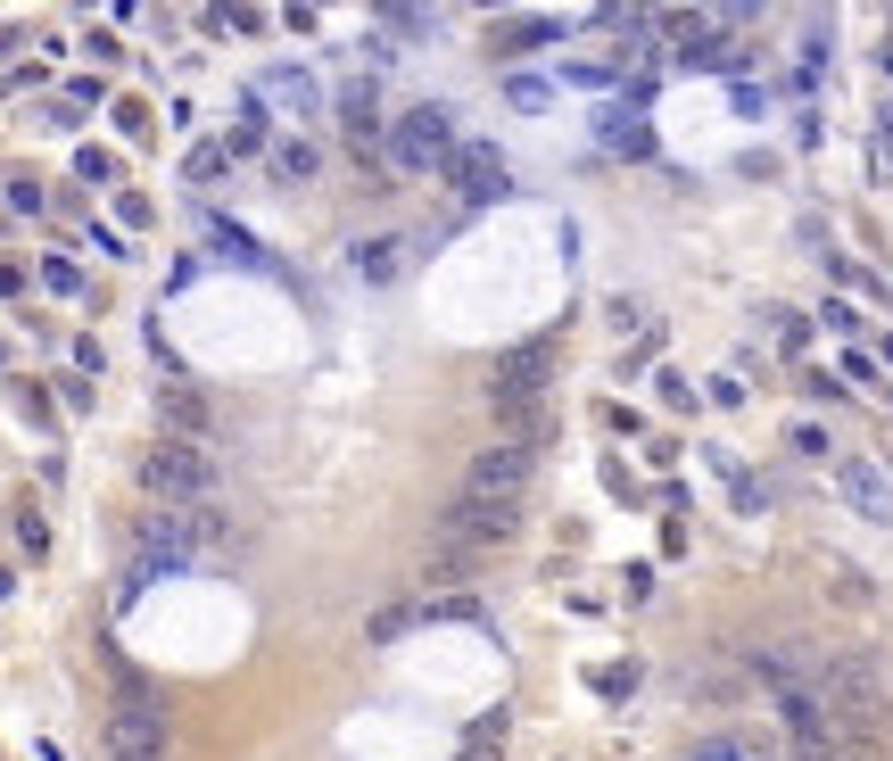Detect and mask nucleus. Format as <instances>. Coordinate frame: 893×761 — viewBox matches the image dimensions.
<instances>
[{"label":"nucleus","instance_id":"1","mask_svg":"<svg viewBox=\"0 0 893 761\" xmlns=\"http://www.w3.org/2000/svg\"><path fill=\"white\" fill-rule=\"evenodd\" d=\"M811 687H819V703H828V720H835V737H844V746H878V737H885L893 696H885V679H878V663H869V654H819V663H811Z\"/></svg>","mask_w":893,"mask_h":761},{"label":"nucleus","instance_id":"2","mask_svg":"<svg viewBox=\"0 0 893 761\" xmlns=\"http://www.w3.org/2000/svg\"><path fill=\"white\" fill-rule=\"evenodd\" d=\"M142 489L157 505H216V463L199 439H157L142 456Z\"/></svg>","mask_w":893,"mask_h":761},{"label":"nucleus","instance_id":"3","mask_svg":"<svg viewBox=\"0 0 893 761\" xmlns=\"http://www.w3.org/2000/svg\"><path fill=\"white\" fill-rule=\"evenodd\" d=\"M455 158V108H406L390 125V166H406V175H423V166H447Z\"/></svg>","mask_w":893,"mask_h":761},{"label":"nucleus","instance_id":"4","mask_svg":"<svg viewBox=\"0 0 893 761\" xmlns=\"http://www.w3.org/2000/svg\"><path fill=\"white\" fill-rule=\"evenodd\" d=\"M530 472H538V456H530V447L497 439V447H480V456H471V472H464V497H480V505H521Z\"/></svg>","mask_w":893,"mask_h":761},{"label":"nucleus","instance_id":"5","mask_svg":"<svg viewBox=\"0 0 893 761\" xmlns=\"http://www.w3.org/2000/svg\"><path fill=\"white\" fill-rule=\"evenodd\" d=\"M521 522V505H480V497H455L439 513V546L447 555H480V546H505Z\"/></svg>","mask_w":893,"mask_h":761},{"label":"nucleus","instance_id":"6","mask_svg":"<svg viewBox=\"0 0 893 761\" xmlns=\"http://www.w3.org/2000/svg\"><path fill=\"white\" fill-rule=\"evenodd\" d=\"M547 380H554V340H521V348L497 356V414L505 406H547Z\"/></svg>","mask_w":893,"mask_h":761},{"label":"nucleus","instance_id":"7","mask_svg":"<svg viewBox=\"0 0 893 761\" xmlns=\"http://www.w3.org/2000/svg\"><path fill=\"white\" fill-rule=\"evenodd\" d=\"M439 175H447V190H464V207H497L505 190H513V175H505V158L488 142H455V158Z\"/></svg>","mask_w":893,"mask_h":761},{"label":"nucleus","instance_id":"8","mask_svg":"<svg viewBox=\"0 0 893 761\" xmlns=\"http://www.w3.org/2000/svg\"><path fill=\"white\" fill-rule=\"evenodd\" d=\"M108 761H166V712L157 703H116L108 712Z\"/></svg>","mask_w":893,"mask_h":761},{"label":"nucleus","instance_id":"9","mask_svg":"<svg viewBox=\"0 0 893 761\" xmlns=\"http://www.w3.org/2000/svg\"><path fill=\"white\" fill-rule=\"evenodd\" d=\"M844 497H852V513H861V522H893V480L878 472V463H861V456H844Z\"/></svg>","mask_w":893,"mask_h":761},{"label":"nucleus","instance_id":"10","mask_svg":"<svg viewBox=\"0 0 893 761\" xmlns=\"http://www.w3.org/2000/svg\"><path fill=\"white\" fill-rule=\"evenodd\" d=\"M257 100H282V108L314 116V108H323V83H314V75H298V66H273V75L257 83Z\"/></svg>","mask_w":893,"mask_h":761},{"label":"nucleus","instance_id":"11","mask_svg":"<svg viewBox=\"0 0 893 761\" xmlns=\"http://www.w3.org/2000/svg\"><path fill=\"white\" fill-rule=\"evenodd\" d=\"M340 116H347V133H356V142H373V116H381V83L373 75H356V83H347V92H340Z\"/></svg>","mask_w":893,"mask_h":761},{"label":"nucleus","instance_id":"12","mask_svg":"<svg viewBox=\"0 0 893 761\" xmlns=\"http://www.w3.org/2000/svg\"><path fill=\"white\" fill-rule=\"evenodd\" d=\"M257 149H266V100L240 92V125L224 133V158H257Z\"/></svg>","mask_w":893,"mask_h":761},{"label":"nucleus","instance_id":"13","mask_svg":"<svg viewBox=\"0 0 893 761\" xmlns=\"http://www.w3.org/2000/svg\"><path fill=\"white\" fill-rule=\"evenodd\" d=\"M157 414H166V430H183V439H199V430H207V406L190 389H166V397H157Z\"/></svg>","mask_w":893,"mask_h":761},{"label":"nucleus","instance_id":"14","mask_svg":"<svg viewBox=\"0 0 893 761\" xmlns=\"http://www.w3.org/2000/svg\"><path fill=\"white\" fill-rule=\"evenodd\" d=\"M497 746H505V712H480V720H471V737H464V753H455V761H505Z\"/></svg>","mask_w":893,"mask_h":761},{"label":"nucleus","instance_id":"15","mask_svg":"<svg viewBox=\"0 0 893 761\" xmlns=\"http://www.w3.org/2000/svg\"><path fill=\"white\" fill-rule=\"evenodd\" d=\"M595 142L621 149V158H645V149H654V133H637V116H604V125H595Z\"/></svg>","mask_w":893,"mask_h":761},{"label":"nucleus","instance_id":"16","mask_svg":"<svg viewBox=\"0 0 893 761\" xmlns=\"http://www.w3.org/2000/svg\"><path fill=\"white\" fill-rule=\"evenodd\" d=\"M356 265H364V282H390V273L406 265V240H364Z\"/></svg>","mask_w":893,"mask_h":761},{"label":"nucleus","instance_id":"17","mask_svg":"<svg viewBox=\"0 0 893 761\" xmlns=\"http://www.w3.org/2000/svg\"><path fill=\"white\" fill-rule=\"evenodd\" d=\"M314 166H323V149H314V142H282V149H273V175H282V183H307Z\"/></svg>","mask_w":893,"mask_h":761},{"label":"nucleus","instance_id":"18","mask_svg":"<svg viewBox=\"0 0 893 761\" xmlns=\"http://www.w3.org/2000/svg\"><path fill=\"white\" fill-rule=\"evenodd\" d=\"M17 546H25V555H42V546H50V530H42V513H33V505H17Z\"/></svg>","mask_w":893,"mask_h":761},{"label":"nucleus","instance_id":"19","mask_svg":"<svg viewBox=\"0 0 893 761\" xmlns=\"http://www.w3.org/2000/svg\"><path fill=\"white\" fill-rule=\"evenodd\" d=\"M554 33H563L554 17H521V25H513V50H538V42H554Z\"/></svg>","mask_w":893,"mask_h":761},{"label":"nucleus","instance_id":"20","mask_svg":"<svg viewBox=\"0 0 893 761\" xmlns=\"http://www.w3.org/2000/svg\"><path fill=\"white\" fill-rule=\"evenodd\" d=\"M42 282H50V290H59V299H75V290H83V273H75V265H66V257H50V265H42Z\"/></svg>","mask_w":893,"mask_h":761},{"label":"nucleus","instance_id":"21","mask_svg":"<svg viewBox=\"0 0 893 761\" xmlns=\"http://www.w3.org/2000/svg\"><path fill=\"white\" fill-rule=\"evenodd\" d=\"M505 92H513V108H547V83H538V75H513Z\"/></svg>","mask_w":893,"mask_h":761},{"label":"nucleus","instance_id":"22","mask_svg":"<svg viewBox=\"0 0 893 761\" xmlns=\"http://www.w3.org/2000/svg\"><path fill=\"white\" fill-rule=\"evenodd\" d=\"M654 389H662V406H671V414H687V406H695V389H687V380H678V373H662Z\"/></svg>","mask_w":893,"mask_h":761},{"label":"nucleus","instance_id":"23","mask_svg":"<svg viewBox=\"0 0 893 761\" xmlns=\"http://www.w3.org/2000/svg\"><path fill=\"white\" fill-rule=\"evenodd\" d=\"M224 175V149H190V183H216Z\"/></svg>","mask_w":893,"mask_h":761},{"label":"nucleus","instance_id":"24","mask_svg":"<svg viewBox=\"0 0 893 761\" xmlns=\"http://www.w3.org/2000/svg\"><path fill=\"white\" fill-rule=\"evenodd\" d=\"M795 456H828V430H819V423H795Z\"/></svg>","mask_w":893,"mask_h":761},{"label":"nucleus","instance_id":"25","mask_svg":"<svg viewBox=\"0 0 893 761\" xmlns=\"http://www.w3.org/2000/svg\"><path fill=\"white\" fill-rule=\"evenodd\" d=\"M819 323H828V332H844V340H852V332H861V315H852V306H844V299H828V315H819Z\"/></svg>","mask_w":893,"mask_h":761},{"label":"nucleus","instance_id":"26","mask_svg":"<svg viewBox=\"0 0 893 761\" xmlns=\"http://www.w3.org/2000/svg\"><path fill=\"white\" fill-rule=\"evenodd\" d=\"M612 75H621V66H595V59H588V66H580V59L563 66V83H612Z\"/></svg>","mask_w":893,"mask_h":761},{"label":"nucleus","instance_id":"27","mask_svg":"<svg viewBox=\"0 0 893 761\" xmlns=\"http://www.w3.org/2000/svg\"><path fill=\"white\" fill-rule=\"evenodd\" d=\"M695 761H752V753H745V746H728V737H712V746L695 753Z\"/></svg>","mask_w":893,"mask_h":761},{"label":"nucleus","instance_id":"28","mask_svg":"<svg viewBox=\"0 0 893 761\" xmlns=\"http://www.w3.org/2000/svg\"><path fill=\"white\" fill-rule=\"evenodd\" d=\"M885 66H893V50H885Z\"/></svg>","mask_w":893,"mask_h":761}]
</instances>
